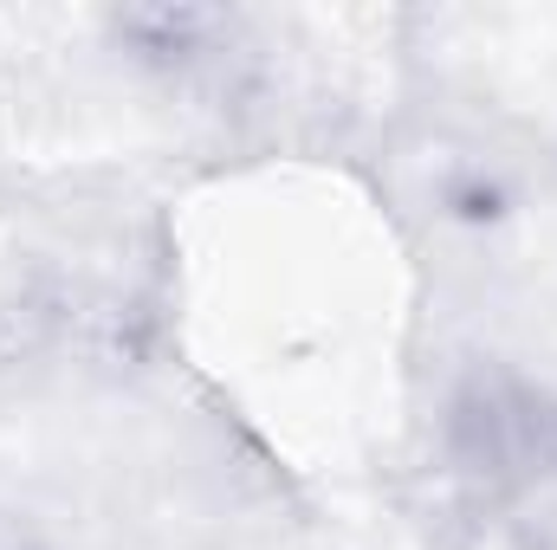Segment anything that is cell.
<instances>
[{"label": "cell", "instance_id": "6da1fadb", "mask_svg": "<svg viewBox=\"0 0 557 550\" xmlns=\"http://www.w3.org/2000/svg\"><path fill=\"white\" fill-rule=\"evenodd\" d=\"M447 453L480 486H557V389L525 376H473L447 402Z\"/></svg>", "mask_w": 557, "mask_h": 550}]
</instances>
